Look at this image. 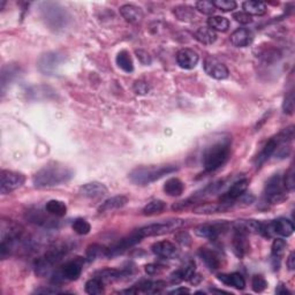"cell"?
<instances>
[{
    "instance_id": "1",
    "label": "cell",
    "mask_w": 295,
    "mask_h": 295,
    "mask_svg": "<svg viewBox=\"0 0 295 295\" xmlns=\"http://www.w3.org/2000/svg\"><path fill=\"white\" fill-rule=\"evenodd\" d=\"M73 171L59 164L47 165L34 175L33 182L37 188H51L66 184L73 178Z\"/></svg>"
},
{
    "instance_id": "2",
    "label": "cell",
    "mask_w": 295,
    "mask_h": 295,
    "mask_svg": "<svg viewBox=\"0 0 295 295\" xmlns=\"http://www.w3.org/2000/svg\"><path fill=\"white\" fill-rule=\"evenodd\" d=\"M231 154V141L223 139L209 146L203 153V167L206 172L218 170L226 163Z\"/></svg>"
},
{
    "instance_id": "3",
    "label": "cell",
    "mask_w": 295,
    "mask_h": 295,
    "mask_svg": "<svg viewBox=\"0 0 295 295\" xmlns=\"http://www.w3.org/2000/svg\"><path fill=\"white\" fill-rule=\"evenodd\" d=\"M72 247L67 244H58L49 249L43 256L35 261L34 269L37 276L45 277L50 275L55 265L60 263L66 255L71 251Z\"/></svg>"
},
{
    "instance_id": "4",
    "label": "cell",
    "mask_w": 295,
    "mask_h": 295,
    "mask_svg": "<svg viewBox=\"0 0 295 295\" xmlns=\"http://www.w3.org/2000/svg\"><path fill=\"white\" fill-rule=\"evenodd\" d=\"M178 168L172 165H161V166H142L133 170L129 173L132 182L139 186H148L152 182L159 180L165 175L173 173Z\"/></svg>"
},
{
    "instance_id": "5",
    "label": "cell",
    "mask_w": 295,
    "mask_h": 295,
    "mask_svg": "<svg viewBox=\"0 0 295 295\" xmlns=\"http://www.w3.org/2000/svg\"><path fill=\"white\" fill-rule=\"evenodd\" d=\"M286 192L283 182V177L280 174H275L266 181L263 199L266 204H278L286 198Z\"/></svg>"
},
{
    "instance_id": "6",
    "label": "cell",
    "mask_w": 295,
    "mask_h": 295,
    "mask_svg": "<svg viewBox=\"0 0 295 295\" xmlns=\"http://www.w3.org/2000/svg\"><path fill=\"white\" fill-rule=\"evenodd\" d=\"M185 221L182 219H171V220H164L161 223L150 224L147 226H143L139 230H136L140 237L142 239L147 237H158V235H164L166 233L177 231L181 226H184Z\"/></svg>"
},
{
    "instance_id": "7",
    "label": "cell",
    "mask_w": 295,
    "mask_h": 295,
    "mask_svg": "<svg viewBox=\"0 0 295 295\" xmlns=\"http://www.w3.org/2000/svg\"><path fill=\"white\" fill-rule=\"evenodd\" d=\"M82 264L83 261L80 259V257L75 259V261H69L65 263L60 269L53 275L52 278V284L58 285V284H62L65 282H73V280L79 279V277L82 273Z\"/></svg>"
},
{
    "instance_id": "8",
    "label": "cell",
    "mask_w": 295,
    "mask_h": 295,
    "mask_svg": "<svg viewBox=\"0 0 295 295\" xmlns=\"http://www.w3.org/2000/svg\"><path fill=\"white\" fill-rule=\"evenodd\" d=\"M26 181V177L22 173L8 170H2L0 175V193L7 195L9 193L16 191Z\"/></svg>"
},
{
    "instance_id": "9",
    "label": "cell",
    "mask_w": 295,
    "mask_h": 295,
    "mask_svg": "<svg viewBox=\"0 0 295 295\" xmlns=\"http://www.w3.org/2000/svg\"><path fill=\"white\" fill-rule=\"evenodd\" d=\"M230 227V224L226 223V221H217V223L212 224H202L195 228V234L199 238H205V239H211V240H215L225 233Z\"/></svg>"
},
{
    "instance_id": "10",
    "label": "cell",
    "mask_w": 295,
    "mask_h": 295,
    "mask_svg": "<svg viewBox=\"0 0 295 295\" xmlns=\"http://www.w3.org/2000/svg\"><path fill=\"white\" fill-rule=\"evenodd\" d=\"M248 185V179H241V180L234 182V184L228 188V191L220 196V203L231 205V203L238 201V199L247 192Z\"/></svg>"
},
{
    "instance_id": "11",
    "label": "cell",
    "mask_w": 295,
    "mask_h": 295,
    "mask_svg": "<svg viewBox=\"0 0 295 295\" xmlns=\"http://www.w3.org/2000/svg\"><path fill=\"white\" fill-rule=\"evenodd\" d=\"M204 71L209 76L213 77L216 80H225L230 75L228 68L223 62H220L216 58H206L204 61Z\"/></svg>"
},
{
    "instance_id": "12",
    "label": "cell",
    "mask_w": 295,
    "mask_h": 295,
    "mask_svg": "<svg viewBox=\"0 0 295 295\" xmlns=\"http://www.w3.org/2000/svg\"><path fill=\"white\" fill-rule=\"evenodd\" d=\"M142 240V238L140 237L138 232H133L131 235H128L127 238H124L118 244H115L113 247L108 248L107 250V257H113V256H118L120 254H124L125 251H127L129 248H132L133 246L139 244Z\"/></svg>"
},
{
    "instance_id": "13",
    "label": "cell",
    "mask_w": 295,
    "mask_h": 295,
    "mask_svg": "<svg viewBox=\"0 0 295 295\" xmlns=\"http://www.w3.org/2000/svg\"><path fill=\"white\" fill-rule=\"evenodd\" d=\"M198 256L199 258L204 262V264L208 266L210 270L212 271H216V270L220 269V266L223 265V258L219 252L210 248H199L198 250Z\"/></svg>"
},
{
    "instance_id": "14",
    "label": "cell",
    "mask_w": 295,
    "mask_h": 295,
    "mask_svg": "<svg viewBox=\"0 0 295 295\" xmlns=\"http://www.w3.org/2000/svg\"><path fill=\"white\" fill-rule=\"evenodd\" d=\"M45 13V19L49 22V24H51L52 27H61L62 24L66 22V10L64 8H60L57 5H47V8L44 9Z\"/></svg>"
},
{
    "instance_id": "15",
    "label": "cell",
    "mask_w": 295,
    "mask_h": 295,
    "mask_svg": "<svg viewBox=\"0 0 295 295\" xmlns=\"http://www.w3.org/2000/svg\"><path fill=\"white\" fill-rule=\"evenodd\" d=\"M199 60L198 54L192 49H181L177 54V62L181 68L193 69Z\"/></svg>"
},
{
    "instance_id": "16",
    "label": "cell",
    "mask_w": 295,
    "mask_h": 295,
    "mask_svg": "<svg viewBox=\"0 0 295 295\" xmlns=\"http://www.w3.org/2000/svg\"><path fill=\"white\" fill-rule=\"evenodd\" d=\"M80 194L90 199H99L107 194V188L100 182H90L80 188Z\"/></svg>"
},
{
    "instance_id": "17",
    "label": "cell",
    "mask_w": 295,
    "mask_h": 295,
    "mask_svg": "<svg viewBox=\"0 0 295 295\" xmlns=\"http://www.w3.org/2000/svg\"><path fill=\"white\" fill-rule=\"evenodd\" d=\"M280 142H282V139H280L279 135L269 140L268 143H266L264 148H263L261 152L258 153V156L256 157L255 163L257 165V167L261 166L262 164H264L265 161L272 156V154H275L277 152V149H278Z\"/></svg>"
},
{
    "instance_id": "18",
    "label": "cell",
    "mask_w": 295,
    "mask_h": 295,
    "mask_svg": "<svg viewBox=\"0 0 295 295\" xmlns=\"http://www.w3.org/2000/svg\"><path fill=\"white\" fill-rule=\"evenodd\" d=\"M232 247H233L234 254L237 255L239 258L245 257V256L248 254L249 249H250V245H249L247 234L241 233V232H234Z\"/></svg>"
},
{
    "instance_id": "19",
    "label": "cell",
    "mask_w": 295,
    "mask_h": 295,
    "mask_svg": "<svg viewBox=\"0 0 295 295\" xmlns=\"http://www.w3.org/2000/svg\"><path fill=\"white\" fill-rule=\"evenodd\" d=\"M254 35L247 28H239L231 35V43L235 48H246L252 43Z\"/></svg>"
},
{
    "instance_id": "20",
    "label": "cell",
    "mask_w": 295,
    "mask_h": 295,
    "mask_svg": "<svg viewBox=\"0 0 295 295\" xmlns=\"http://www.w3.org/2000/svg\"><path fill=\"white\" fill-rule=\"evenodd\" d=\"M271 233L278 234L280 237L287 238L291 237L294 233V225L292 221L286 218H278L273 220L271 224H269Z\"/></svg>"
},
{
    "instance_id": "21",
    "label": "cell",
    "mask_w": 295,
    "mask_h": 295,
    "mask_svg": "<svg viewBox=\"0 0 295 295\" xmlns=\"http://www.w3.org/2000/svg\"><path fill=\"white\" fill-rule=\"evenodd\" d=\"M151 250L154 255L163 258H172L177 255L178 249L174 244L170 241H159L151 246Z\"/></svg>"
},
{
    "instance_id": "22",
    "label": "cell",
    "mask_w": 295,
    "mask_h": 295,
    "mask_svg": "<svg viewBox=\"0 0 295 295\" xmlns=\"http://www.w3.org/2000/svg\"><path fill=\"white\" fill-rule=\"evenodd\" d=\"M134 287L136 293H148V294H156L160 293L165 287L166 283L163 280H157V282H151V280H142L139 284H136Z\"/></svg>"
},
{
    "instance_id": "23",
    "label": "cell",
    "mask_w": 295,
    "mask_h": 295,
    "mask_svg": "<svg viewBox=\"0 0 295 295\" xmlns=\"http://www.w3.org/2000/svg\"><path fill=\"white\" fill-rule=\"evenodd\" d=\"M120 14L129 23H139L143 19V12L140 7L127 3L120 7Z\"/></svg>"
},
{
    "instance_id": "24",
    "label": "cell",
    "mask_w": 295,
    "mask_h": 295,
    "mask_svg": "<svg viewBox=\"0 0 295 295\" xmlns=\"http://www.w3.org/2000/svg\"><path fill=\"white\" fill-rule=\"evenodd\" d=\"M218 280H220L221 283L225 284L227 286H232L237 290H245L246 287V280L242 275L238 272L234 273H230V275H218Z\"/></svg>"
},
{
    "instance_id": "25",
    "label": "cell",
    "mask_w": 295,
    "mask_h": 295,
    "mask_svg": "<svg viewBox=\"0 0 295 295\" xmlns=\"http://www.w3.org/2000/svg\"><path fill=\"white\" fill-rule=\"evenodd\" d=\"M230 208L228 204H224V203H205V204H201L195 206L193 209V212L197 213V215H211V213H219V212H224Z\"/></svg>"
},
{
    "instance_id": "26",
    "label": "cell",
    "mask_w": 295,
    "mask_h": 295,
    "mask_svg": "<svg viewBox=\"0 0 295 295\" xmlns=\"http://www.w3.org/2000/svg\"><path fill=\"white\" fill-rule=\"evenodd\" d=\"M60 58L55 53L44 54L40 60V69L45 74H51L57 69Z\"/></svg>"
},
{
    "instance_id": "27",
    "label": "cell",
    "mask_w": 295,
    "mask_h": 295,
    "mask_svg": "<svg viewBox=\"0 0 295 295\" xmlns=\"http://www.w3.org/2000/svg\"><path fill=\"white\" fill-rule=\"evenodd\" d=\"M128 202V198L126 196H114V197H111L106 199V201L101 203V205L98 208V212H107L112 211V210H117L119 208H122V206L126 205V203Z\"/></svg>"
},
{
    "instance_id": "28",
    "label": "cell",
    "mask_w": 295,
    "mask_h": 295,
    "mask_svg": "<svg viewBox=\"0 0 295 295\" xmlns=\"http://www.w3.org/2000/svg\"><path fill=\"white\" fill-rule=\"evenodd\" d=\"M28 215H29V217H27V218L29 219L31 223L41 225V226H44V227L53 226L54 227L55 224H57L54 220L49 219L48 217H45L44 213L42 212L40 209L30 210V211L28 212Z\"/></svg>"
},
{
    "instance_id": "29",
    "label": "cell",
    "mask_w": 295,
    "mask_h": 295,
    "mask_svg": "<svg viewBox=\"0 0 295 295\" xmlns=\"http://www.w3.org/2000/svg\"><path fill=\"white\" fill-rule=\"evenodd\" d=\"M195 38L199 43L205 45H211L217 41V34L216 31L210 29L209 27H203L195 33Z\"/></svg>"
},
{
    "instance_id": "30",
    "label": "cell",
    "mask_w": 295,
    "mask_h": 295,
    "mask_svg": "<svg viewBox=\"0 0 295 295\" xmlns=\"http://www.w3.org/2000/svg\"><path fill=\"white\" fill-rule=\"evenodd\" d=\"M185 186L178 178H171L165 182L164 192L168 196H180L184 193Z\"/></svg>"
},
{
    "instance_id": "31",
    "label": "cell",
    "mask_w": 295,
    "mask_h": 295,
    "mask_svg": "<svg viewBox=\"0 0 295 295\" xmlns=\"http://www.w3.org/2000/svg\"><path fill=\"white\" fill-rule=\"evenodd\" d=\"M45 210L48 213H50L52 216L55 217H64L67 212V205L65 204L62 201H58V199H51L45 205Z\"/></svg>"
},
{
    "instance_id": "32",
    "label": "cell",
    "mask_w": 295,
    "mask_h": 295,
    "mask_svg": "<svg viewBox=\"0 0 295 295\" xmlns=\"http://www.w3.org/2000/svg\"><path fill=\"white\" fill-rule=\"evenodd\" d=\"M244 12L248 13L249 15H264L266 13V5L259 1H252V0H247L242 3Z\"/></svg>"
},
{
    "instance_id": "33",
    "label": "cell",
    "mask_w": 295,
    "mask_h": 295,
    "mask_svg": "<svg viewBox=\"0 0 295 295\" xmlns=\"http://www.w3.org/2000/svg\"><path fill=\"white\" fill-rule=\"evenodd\" d=\"M117 65L120 67L122 71L126 73H132L134 71V65H133V60L131 58V54L128 53L126 50H122L117 54Z\"/></svg>"
},
{
    "instance_id": "34",
    "label": "cell",
    "mask_w": 295,
    "mask_h": 295,
    "mask_svg": "<svg viewBox=\"0 0 295 295\" xmlns=\"http://www.w3.org/2000/svg\"><path fill=\"white\" fill-rule=\"evenodd\" d=\"M287 248V242L283 239H276L272 244V248H271V256H272V261L275 262V269H276V263L278 262L280 263V258L283 257L284 254H285V250Z\"/></svg>"
},
{
    "instance_id": "35",
    "label": "cell",
    "mask_w": 295,
    "mask_h": 295,
    "mask_svg": "<svg viewBox=\"0 0 295 295\" xmlns=\"http://www.w3.org/2000/svg\"><path fill=\"white\" fill-rule=\"evenodd\" d=\"M208 24L210 29L213 31H220V33H225L230 28V21L223 16H211L208 20Z\"/></svg>"
},
{
    "instance_id": "36",
    "label": "cell",
    "mask_w": 295,
    "mask_h": 295,
    "mask_svg": "<svg viewBox=\"0 0 295 295\" xmlns=\"http://www.w3.org/2000/svg\"><path fill=\"white\" fill-rule=\"evenodd\" d=\"M165 209H166V203L164 201H160V199H153V201L149 202L143 208L142 213L145 216H152L157 215V213H161Z\"/></svg>"
},
{
    "instance_id": "37",
    "label": "cell",
    "mask_w": 295,
    "mask_h": 295,
    "mask_svg": "<svg viewBox=\"0 0 295 295\" xmlns=\"http://www.w3.org/2000/svg\"><path fill=\"white\" fill-rule=\"evenodd\" d=\"M104 282L101 280L99 277H94L93 279L88 280L86 284V292L88 294L95 295V294H100L104 292Z\"/></svg>"
},
{
    "instance_id": "38",
    "label": "cell",
    "mask_w": 295,
    "mask_h": 295,
    "mask_svg": "<svg viewBox=\"0 0 295 295\" xmlns=\"http://www.w3.org/2000/svg\"><path fill=\"white\" fill-rule=\"evenodd\" d=\"M173 13L179 20L186 21V22H188V21H193L196 16L194 9H193L192 7H189V6H178V7H175Z\"/></svg>"
},
{
    "instance_id": "39",
    "label": "cell",
    "mask_w": 295,
    "mask_h": 295,
    "mask_svg": "<svg viewBox=\"0 0 295 295\" xmlns=\"http://www.w3.org/2000/svg\"><path fill=\"white\" fill-rule=\"evenodd\" d=\"M107 250L108 248H105L103 246L91 245L87 249V258L89 261H95V259L100 257V256L107 257Z\"/></svg>"
},
{
    "instance_id": "40",
    "label": "cell",
    "mask_w": 295,
    "mask_h": 295,
    "mask_svg": "<svg viewBox=\"0 0 295 295\" xmlns=\"http://www.w3.org/2000/svg\"><path fill=\"white\" fill-rule=\"evenodd\" d=\"M73 230L79 235H87L91 231V226L86 219L77 218L73 223Z\"/></svg>"
},
{
    "instance_id": "41",
    "label": "cell",
    "mask_w": 295,
    "mask_h": 295,
    "mask_svg": "<svg viewBox=\"0 0 295 295\" xmlns=\"http://www.w3.org/2000/svg\"><path fill=\"white\" fill-rule=\"evenodd\" d=\"M196 9L198 12H201L205 15H211V14L215 13L216 7L213 5L212 1H209V0H201V1L196 2Z\"/></svg>"
},
{
    "instance_id": "42",
    "label": "cell",
    "mask_w": 295,
    "mask_h": 295,
    "mask_svg": "<svg viewBox=\"0 0 295 295\" xmlns=\"http://www.w3.org/2000/svg\"><path fill=\"white\" fill-rule=\"evenodd\" d=\"M216 8H218L223 12H231L237 8V2L234 0H217V1H212Z\"/></svg>"
},
{
    "instance_id": "43",
    "label": "cell",
    "mask_w": 295,
    "mask_h": 295,
    "mask_svg": "<svg viewBox=\"0 0 295 295\" xmlns=\"http://www.w3.org/2000/svg\"><path fill=\"white\" fill-rule=\"evenodd\" d=\"M251 287H252V290H254V292L261 293L266 289V287H268V283H266L264 277L254 276V277H252Z\"/></svg>"
},
{
    "instance_id": "44",
    "label": "cell",
    "mask_w": 295,
    "mask_h": 295,
    "mask_svg": "<svg viewBox=\"0 0 295 295\" xmlns=\"http://www.w3.org/2000/svg\"><path fill=\"white\" fill-rule=\"evenodd\" d=\"M283 182L287 192H293L295 187V180H294V168L291 167L289 171L286 172L285 175L283 177Z\"/></svg>"
},
{
    "instance_id": "45",
    "label": "cell",
    "mask_w": 295,
    "mask_h": 295,
    "mask_svg": "<svg viewBox=\"0 0 295 295\" xmlns=\"http://www.w3.org/2000/svg\"><path fill=\"white\" fill-rule=\"evenodd\" d=\"M283 110L287 114H292L293 113V110H294V95H293L292 90L289 91V94L286 95L285 101H284V105H283Z\"/></svg>"
},
{
    "instance_id": "46",
    "label": "cell",
    "mask_w": 295,
    "mask_h": 295,
    "mask_svg": "<svg viewBox=\"0 0 295 295\" xmlns=\"http://www.w3.org/2000/svg\"><path fill=\"white\" fill-rule=\"evenodd\" d=\"M134 91L138 95H147L150 93V86L145 81H136L134 83Z\"/></svg>"
},
{
    "instance_id": "47",
    "label": "cell",
    "mask_w": 295,
    "mask_h": 295,
    "mask_svg": "<svg viewBox=\"0 0 295 295\" xmlns=\"http://www.w3.org/2000/svg\"><path fill=\"white\" fill-rule=\"evenodd\" d=\"M233 19L237 21V22L241 24H248L252 22L251 15H249L248 13L246 12H237L233 14Z\"/></svg>"
},
{
    "instance_id": "48",
    "label": "cell",
    "mask_w": 295,
    "mask_h": 295,
    "mask_svg": "<svg viewBox=\"0 0 295 295\" xmlns=\"http://www.w3.org/2000/svg\"><path fill=\"white\" fill-rule=\"evenodd\" d=\"M175 240H177L178 244H180L182 247H187L192 242L191 237H189L187 232H180V233H178L175 235Z\"/></svg>"
},
{
    "instance_id": "49",
    "label": "cell",
    "mask_w": 295,
    "mask_h": 295,
    "mask_svg": "<svg viewBox=\"0 0 295 295\" xmlns=\"http://www.w3.org/2000/svg\"><path fill=\"white\" fill-rule=\"evenodd\" d=\"M165 268L159 264H148L146 265V272L149 276H156L160 275Z\"/></svg>"
},
{
    "instance_id": "50",
    "label": "cell",
    "mask_w": 295,
    "mask_h": 295,
    "mask_svg": "<svg viewBox=\"0 0 295 295\" xmlns=\"http://www.w3.org/2000/svg\"><path fill=\"white\" fill-rule=\"evenodd\" d=\"M135 53H136V57H138L139 60L141 61V64L146 65V66L151 64V57L148 52L143 51V50H136Z\"/></svg>"
},
{
    "instance_id": "51",
    "label": "cell",
    "mask_w": 295,
    "mask_h": 295,
    "mask_svg": "<svg viewBox=\"0 0 295 295\" xmlns=\"http://www.w3.org/2000/svg\"><path fill=\"white\" fill-rule=\"evenodd\" d=\"M35 293L37 294H62L65 293L64 291H60V290H57V289H38L35 291Z\"/></svg>"
},
{
    "instance_id": "52",
    "label": "cell",
    "mask_w": 295,
    "mask_h": 295,
    "mask_svg": "<svg viewBox=\"0 0 295 295\" xmlns=\"http://www.w3.org/2000/svg\"><path fill=\"white\" fill-rule=\"evenodd\" d=\"M287 268H289L291 271H293L295 269V254L294 252H291V255L289 256V258H287Z\"/></svg>"
},
{
    "instance_id": "53",
    "label": "cell",
    "mask_w": 295,
    "mask_h": 295,
    "mask_svg": "<svg viewBox=\"0 0 295 295\" xmlns=\"http://www.w3.org/2000/svg\"><path fill=\"white\" fill-rule=\"evenodd\" d=\"M276 293L277 294H280V295H285V294L291 295V294H292V293L290 292L289 290L286 289L285 285H283V284H280V285L278 287H277V289H276Z\"/></svg>"
},
{
    "instance_id": "54",
    "label": "cell",
    "mask_w": 295,
    "mask_h": 295,
    "mask_svg": "<svg viewBox=\"0 0 295 295\" xmlns=\"http://www.w3.org/2000/svg\"><path fill=\"white\" fill-rule=\"evenodd\" d=\"M188 293H191V291H189L188 289H186V287H179V289H175V290L171 291V292H170V294H175V295H178V294H188Z\"/></svg>"
},
{
    "instance_id": "55",
    "label": "cell",
    "mask_w": 295,
    "mask_h": 295,
    "mask_svg": "<svg viewBox=\"0 0 295 295\" xmlns=\"http://www.w3.org/2000/svg\"><path fill=\"white\" fill-rule=\"evenodd\" d=\"M211 292H216V293H221V294H228L225 291H218V290H211Z\"/></svg>"
}]
</instances>
